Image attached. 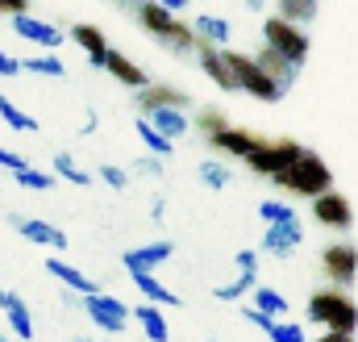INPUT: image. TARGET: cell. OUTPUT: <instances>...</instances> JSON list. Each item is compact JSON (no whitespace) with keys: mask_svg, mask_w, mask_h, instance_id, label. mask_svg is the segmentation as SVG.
<instances>
[{"mask_svg":"<svg viewBox=\"0 0 358 342\" xmlns=\"http://www.w3.org/2000/svg\"><path fill=\"white\" fill-rule=\"evenodd\" d=\"M304 317H308L313 326L329 330V334H355L358 330V305L350 301L346 288H317V292L308 296Z\"/></svg>","mask_w":358,"mask_h":342,"instance_id":"1","label":"cell"},{"mask_svg":"<svg viewBox=\"0 0 358 342\" xmlns=\"http://www.w3.org/2000/svg\"><path fill=\"white\" fill-rule=\"evenodd\" d=\"M271 184H279L283 192H292V196H304V200H317V196H325V192H334V171L329 163L321 159V155H313V151H304L292 167L283 171V175H275Z\"/></svg>","mask_w":358,"mask_h":342,"instance_id":"2","label":"cell"},{"mask_svg":"<svg viewBox=\"0 0 358 342\" xmlns=\"http://www.w3.org/2000/svg\"><path fill=\"white\" fill-rule=\"evenodd\" d=\"M225 63H229V71H234V80H238V92H246V96H255V100H263V104H275V100L283 96V88L259 67L255 55H242V50H229V46H225Z\"/></svg>","mask_w":358,"mask_h":342,"instance_id":"3","label":"cell"},{"mask_svg":"<svg viewBox=\"0 0 358 342\" xmlns=\"http://www.w3.org/2000/svg\"><path fill=\"white\" fill-rule=\"evenodd\" d=\"M300 155H304V146H300L296 138H275V142H267V138H263V142L250 151L246 167L255 171V175H267V179H275V175H283V171L292 167Z\"/></svg>","mask_w":358,"mask_h":342,"instance_id":"4","label":"cell"},{"mask_svg":"<svg viewBox=\"0 0 358 342\" xmlns=\"http://www.w3.org/2000/svg\"><path fill=\"white\" fill-rule=\"evenodd\" d=\"M263 42H267L271 50H279L283 59H292L296 67H304V59H308V34H304V25H292V21H283L279 13L263 21Z\"/></svg>","mask_w":358,"mask_h":342,"instance_id":"5","label":"cell"},{"mask_svg":"<svg viewBox=\"0 0 358 342\" xmlns=\"http://www.w3.org/2000/svg\"><path fill=\"white\" fill-rule=\"evenodd\" d=\"M84 313H88L92 322H96V330H104V334H121L125 326H129V317H134V309L125 305V301H117L113 292H92V296H84Z\"/></svg>","mask_w":358,"mask_h":342,"instance_id":"6","label":"cell"},{"mask_svg":"<svg viewBox=\"0 0 358 342\" xmlns=\"http://www.w3.org/2000/svg\"><path fill=\"white\" fill-rule=\"evenodd\" d=\"M321 271H325L329 288H350L358 275V247L355 242H329L321 251Z\"/></svg>","mask_w":358,"mask_h":342,"instance_id":"7","label":"cell"},{"mask_svg":"<svg viewBox=\"0 0 358 342\" xmlns=\"http://www.w3.org/2000/svg\"><path fill=\"white\" fill-rule=\"evenodd\" d=\"M8 21H13V34H17V38H25V42L42 46L46 55H50L55 46H63V29H59V25H50V21H42V17L17 13V17H8Z\"/></svg>","mask_w":358,"mask_h":342,"instance_id":"8","label":"cell"},{"mask_svg":"<svg viewBox=\"0 0 358 342\" xmlns=\"http://www.w3.org/2000/svg\"><path fill=\"white\" fill-rule=\"evenodd\" d=\"M313 217H317L325 230H350V226H355V209H350V200H346L338 188L313 200Z\"/></svg>","mask_w":358,"mask_h":342,"instance_id":"9","label":"cell"},{"mask_svg":"<svg viewBox=\"0 0 358 342\" xmlns=\"http://www.w3.org/2000/svg\"><path fill=\"white\" fill-rule=\"evenodd\" d=\"M304 242V226H300V217L296 221H279V226H267V234H263V255H275V259H287L296 255V247Z\"/></svg>","mask_w":358,"mask_h":342,"instance_id":"10","label":"cell"},{"mask_svg":"<svg viewBox=\"0 0 358 342\" xmlns=\"http://www.w3.org/2000/svg\"><path fill=\"white\" fill-rule=\"evenodd\" d=\"M196 59H200V71L221 88V92H238V80H234V71H229V63H225V46L200 42V46H196Z\"/></svg>","mask_w":358,"mask_h":342,"instance_id":"11","label":"cell"},{"mask_svg":"<svg viewBox=\"0 0 358 342\" xmlns=\"http://www.w3.org/2000/svg\"><path fill=\"white\" fill-rule=\"evenodd\" d=\"M192 100H187V92L176 84H150L138 92V109H142V117H150V113H159V109H187Z\"/></svg>","mask_w":358,"mask_h":342,"instance_id":"12","label":"cell"},{"mask_svg":"<svg viewBox=\"0 0 358 342\" xmlns=\"http://www.w3.org/2000/svg\"><path fill=\"white\" fill-rule=\"evenodd\" d=\"M263 138L259 134H250V130H238V125H229V130H221V134H213L208 138V146L217 151V155H225V159H250V151L259 146Z\"/></svg>","mask_w":358,"mask_h":342,"instance_id":"13","label":"cell"},{"mask_svg":"<svg viewBox=\"0 0 358 342\" xmlns=\"http://www.w3.org/2000/svg\"><path fill=\"white\" fill-rule=\"evenodd\" d=\"M171 255H176V247H171L167 238H159V242H146V247H129V251H125V267H129V275H138V271H159Z\"/></svg>","mask_w":358,"mask_h":342,"instance_id":"14","label":"cell"},{"mask_svg":"<svg viewBox=\"0 0 358 342\" xmlns=\"http://www.w3.org/2000/svg\"><path fill=\"white\" fill-rule=\"evenodd\" d=\"M13 226H17V234H21V238H29L34 247L67 251V234H63V230H55V226H50V221H42V217H13Z\"/></svg>","mask_w":358,"mask_h":342,"instance_id":"15","label":"cell"},{"mask_svg":"<svg viewBox=\"0 0 358 342\" xmlns=\"http://www.w3.org/2000/svg\"><path fill=\"white\" fill-rule=\"evenodd\" d=\"M71 42L88 55L92 67H104V59H108V38H104V29H96V25H88V21H80V25H71Z\"/></svg>","mask_w":358,"mask_h":342,"instance_id":"16","label":"cell"},{"mask_svg":"<svg viewBox=\"0 0 358 342\" xmlns=\"http://www.w3.org/2000/svg\"><path fill=\"white\" fill-rule=\"evenodd\" d=\"M104 71L113 76V80H121L125 88H134V92H142V88H150L155 80L129 59V55H121V50H108V59H104Z\"/></svg>","mask_w":358,"mask_h":342,"instance_id":"17","label":"cell"},{"mask_svg":"<svg viewBox=\"0 0 358 342\" xmlns=\"http://www.w3.org/2000/svg\"><path fill=\"white\" fill-rule=\"evenodd\" d=\"M134 322L142 326V334H146L150 342H171V326H167L163 305H150V301L134 305Z\"/></svg>","mask_w":358,"mask_h":342,"instance_id":"18","label":"cell"},{"mask_svg":"<svg viewBox=\"0 0 358 342\" xmlns=\"http://www.w3.org/2000/svg\"><path fill=\"white\" fill-rule=\"evenodd\" d=\"M46 271H50V275H55V280H59L63 288H76L80 296H92V292H100V284H96V280H88V275H84L80 267L63 263L59 255H55V259H46Z\"/></svg>","mask_w":358,"mask_h":342,"instance_id":"19","label":"cell"},{"mask_svg":"<svg viewBox=\"0 0 358 342\" xmlns=\"http://www.w3.org/2000/svg\"><path fill=\"white\" fill-rule=\"evenodd\" d=\"M192 29H196L200 42H213V46H229V38H234V25L225 17H217V13H196Z\"/></svg>","mask_w":358,"mask_h":342,"instance_id":"20","label":"cell"},{"mask_svg":"<svg viewBox=\"0 0 358 342\" xmlns=\"http://www.w3.org/2000/svg\"><path fill=\"white\" fill-rule=\"evenodd\" d=\"M134 280V288L142 292V301H150V305H163V309H176L179 305V296L155 275V271H138V275H129Z\"/></svg>","mask_w":358,"mask_h":342,"instance_id":"21","label":"cell"},{"mask_svg":"<svg viewBox=\"0 0 358 342\" xmlns=\"http://www.w3.org/2000/svg\"><path fill=\"white\" fill-rule=\"evenodd\" d=\"M255 59H259V67H263V71H267V76H271L279 88H283V92L292 88L296 71H300L292 59H283V55H279V50H271V46H259V55H255Z\"/></svg>","mask_w":358,"mask_h":342,"instance_id":"22","label":"cell"},{"mask_svg":"<svg viewBox=\"0 0 358 342\" xmlns=\"http://www.w3.org/2000/svg\"><path fill=\"white\" fill-rule=\"evenodd\" d=\"M4 322H8V330H13V338L17 342H34V317H29V305H25L17 292H8Z\"/></svg>","mask_w":358,"mask_h":342,"instance_id":"23","label":"cell"},{"mask_svg":"<svg viewBox=\"0 0 358 342\" xmlns=\"http://www.w3.org/2000/svg\"><path fill=\"white\" fill-rule=\"evenodd\" d=\"M146 121H150V125H155V130H159L163 138H171V142H176V138H183V134L192 130L187 113H179V109H159V113H150Z\"/></svg>","mask_w":358,"mask_h":342,"instance_id":"24","label":"cell"},{"mask_svg":"<svg viewBox=\"0 0 358 342\" xmlns=\"http://www.w3.org/2000/svg\"><path fill=\"white\" fill-rule=\"evenodd\" d=\"M21 71L46 76V80H67V63L55 59V55H29V59H21Z\"/></svg>","mask_w":358,"mask_h":342,"instance_id":"25","label":"cell"},{"mask_svg":"<svg viewBox=\"0 0 358 342\" xmlns=\"http://www.w3.org/2000/svg\"><path fill=\"white\" fill-rule=\"evenodd\" d=\"M134 130H138V138H142V146H146L150 155H159V159H171L176 142H171V138H163V134H159V130H155L146 117H138V121H134Z\"/></svg>","mask_w":358,"mask_h":342,"instance_id":"26","label":"cell"},{"mask_svg":"<svg viewBox=\"0 0 358 342\" xmlns=\"http://www.w3.org/2000/svg\"><path fill=\"white\" fill-rule=\"evenodd\" d=\"M250 296H255V301H250L255 309H263V313H271L275 322H283V313H287V296H283V292H275V288H267V284H259Z\"/></svg>","mask_w":358,"mask_h":342,"instance_id":"27","label":"cell"},{"mask_svg":"<svg viewBox=\"0 0 358 342\" xmlns=\"http://www.w3.org/2000/svg\"><path fill=\"white\" fill-rule=\"evenodd\" d=\"M0 121H4L8 130H17V134H38V121H34L29 113H21L8 96H0Z\"/></svg>","mask_w":358,"mask_h":342,"instance_id":"28","label":"cell"},{"mask_svg":"<svg viewBox=\"0 0 358 342\" xmlns=\"http://www.w3.org/2000/svg\"><path fill=\"white\" fill-rule=\"evenodd\" d=\"M255 288H259V275L238 271V280H229V284L213 288V296H217V301H242V296H246V292H255Z\"/></svg>","mask_w":358,"mask_h":342,"instance_id":"29","label":"cell"},{"mask_svg":"<svg viewBox=\"0 0 358 342\" xmlns=\"http://www.w3.org/2000/svg\"><path fill=\"white\" fill-rule=\"evenodd\" d=\"M55 175H59V179H67V184H80V188H88V184H92V171H84L71 155H67V151H59V155H55Z\"/></svg>","mask_w":358,"mask_h":342,"instance_id":"30","label":"cell"},{"mask_svg":"<svg viewBox=\"0 0 358 342\" xmlns=\"http://www.w3.org/2000/svg\"><path fill=\"white\" fill-rule=\"evenodd\" d=\"M279 17L292 25H304L317 17V0H279Z\"/></svg>","mask_w":358,"mask_h":342,"instance_id":"31","label":"cell"},{"mask_svg":"<svg viewBox=\"0 0 358 342\" xmlns=\"http://www.w3.org/2000/svg\"><path fill=\"white\" fill-rule=\"evenodd\" d=\"M13 179H17L21 188H34V192H50V188L59 184V175H55V171H38V167H21Z\"/></svg>","mask_w":358,"mask_h":342,"instance_id":"32","label":"cell"},{"mask_svg":"<svg viewBox=\"0 0 358 342\" xmlns=\"http://www.w3.org/2000/svg\"><path fill=\"white\" fill-rule=\"evenodd\" d=\"M196 130H200V134H204V142H208L213 134L229 130V117H225L221 109H200V113H196Z\"/></svg>","mask_w":358,"mask_h":342,"instance_id":"33","label":"cell"},{"mask_svg":"<svg viewBox=\"0 0 358 342\" xmlns=\"http://www.w3.org/2000/svg\"><path fill=\"white\" fill-rule=\"evenodd\" d=\"M200 179H204L208 188H217V192H221V188H229L234 171L225 167V163H217V159H204V163H200Z\"/></svg>","mask_w":358,"mask_h":342,"instance_id":"34","label":"cell"},{"mask_svg":"<svg viewBox=\"0 0 358 342\" xmlns=\"http://www.w3.org/2000/svg\"><path fill=\"white\" fill-rule=\"evenodd\" d=\"M259 217H263L267 226H279V221H296V209H292L287 200H263V205H259Z\"/></svg>","mask_w":358,"mask_h":342,"instance_id":"35","label":"cell"},{"mask_svg":"<svg viewBox=\"0 0 358 342\" xmlns=\"http://www.w3.org/2000/svg\"><path fill=\"white\" fill-rule=\"evenodd\" d=\"M267 338H271V342H308V338H304V326H300V322H287V317L271 326Z\"/></svg>","mask_w":358,"mask_h":342,"instance_id":"36","label":"cell"},{"mask_svg":"<svg viewBox=\"0 0 358 342\" xmlns=\"http://www.w3.org/2000/svg\"><path fill=\"white\" fill-rule=\"evenodd\" d=\"M96 175H100V179L108 184V188H117V192H121V188L129 184V171L117 167V163H104V167H96Z\"/></svg>","mask_w":358,"mask_h":342,"instance_id":"37","label":"cell"},{"mask_svg":"<svg viewBox=\"0 0 358 342\" xmlns=\"http://www.w3.org/2000/svg\"><path fill=\"white\" fill-rule=\"evenodd\" d=\"M234 267H238V271H250V275H259V247H242V251L234 255Z\"/></svg>","mask_w":358,"mask_h":342,"instance_id":"38","label":"cell"},{"mask_svg":"<svg viewBox=\"0 0 358 342\" xmlns=\"http://www.w3.org/2000/svg\"><path fill=\"white\" fill-rule=\"evenodd\" d=\"M242 317H246L250 326H259L263 334H271V326H275V317H271V313H263V309H255V305H246V309H242Z\"/></svg>","mask_w":358,"mask_h":342,"instance_id":"39","label":"cell"},{"mask_svg":"<svg viewBox=\"0 0 358 342\" xmlns=\"http://www.w3.org/2000/svg\"><path fill=\"white\" fill-rule=\"evenodd\" d=\"M0 167H8L13 175H17V171H21V167H29V163H25V159H21L17 151H8V146H0Z\"/></svg>","mask_w":358,"mask_h":342,"instance_id":"40","label":"cell"},{"mask_svg":"<svg viewBox=\"0 0 358 342\" xmlns=\"http://www.w3.org/2000/svg\"><path fill=\"white\" fill-rule=\"evenodd\" d=\"M17 71H21V59H13V55L0 46V76H4V80H13Z\"/></svg>","mask_w":358,"mask_h":342,"instance_id":"41","label":"cell"},{"mask_svg":"<svg viewBox=\"0 0 358 342\" xmlns=\"http://www.w3.org/2000/svg\"><path fill=\"white\" fill-rule=\"evenodd\" d=\"M0 13H4V17H17V13H29V0H0Z\"/></svg>","mask_w":358,"mask_h":342,"instance_id":"42","label":"cell"},{"mask_svg":"<svg viewBox=\"0 0 358 342\" xmlns=\"http://www.w3.org/2000/svg\"><path fill=\"white\" fill-rule=\"evenodd\" d=\"M134 171H146V175H163V163H159V159H138V163H134Z\"/></svg>","mask_w":358,"mask_h":342,"instance_id":"43","label":"cell"},{"mask_svg":"<svg viewBox=\"0 0 358 342\" xmlns=\"http://www.w3.org/2000/svg\"><path fill=\"white\" fill-rule=\"evenodd\" d=\"M163 213H167V205H163V196H155V205H150V217H155V221H163Z\"/></svg>","mask_w":358,"mask_h":342,"instance_id":"44","label":"cell"},{"mask_svg":"<svg viewBox=\"0 0 358 342\" xmlns=\"http://www.w3.org/2000/svg\"><path fill=\"white\" fill-rule=\"evenodd\" d=\"M317 342H355V334H329V330H325Z\"/></svg>","mask_w":358,"mask_h":342,"instance_id":"45","label":"cell"},{"mask_svg":"<svg viewBox=\"0 0 358 342\" xmlns=\"http://www.w3.org/2000/svg\"><path fill=\"white\" fill-rule=\"evenodd\" d=\"M159 4H163V8H171V13H183V8H187V0H159Z\"/></svg>","mask_w":358,"mask_h":342,"instance_id":"46","label":"cell"},{"mask_svg":"<svg viewBox=\"0 0 358 342\" xmlns=\"http://www.w3.org/2000/svg\"><path fill=\"white\" fill-rule=\"evenodd\" d=\"M246 4H250L255 13H263V8H267V0H246Z\"/></svg>","mask_w":358,"mask_h":342,"instance_id":"47","label":"cell"},{"mask_svg":"<svg viewBox=\"0 0 358 342\" xmlns=\"http://www.w3.org/2000/svg\"><path fill=\"white\" fill-rule=\"evenodd\" d=\"M4 305H8V292H4V288H0V313H4Z\"/></svg>","mask_w":358,"mask_h":342,"instance_id":"48","label":"cell"},{"mask_svg":"<svg viewBox=\"0 0 358 342\" xmlns=\"http://www.w3.org/2000/svg\"><path fill=\"white\" fill-rule=\"evenodd\" d=\"M0 342H17V338H8V334H0Z\"/></svg>","mask_w":358,"mask_h":342,"instance_id":"49","label":"cell"},{"mask_svg":"<svg viewBox=\"0 0 358 342\" xmlns=\"http://www.w3.org/2000/svg\"><path fill=\"white\" fill-rule=\"evenodd\" d=\"M76 342H92V338H76Z\"/></svg>","mask_w":358,"mask_h":342,"instance_id":"50","label":"cell"}]
</instances>
